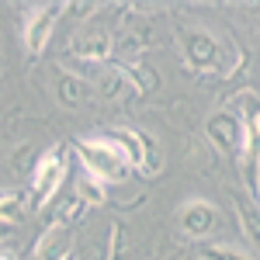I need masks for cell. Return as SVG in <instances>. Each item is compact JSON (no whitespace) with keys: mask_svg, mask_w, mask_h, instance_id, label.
Here are the masks:
<instances>
[{"mask_svg":"<svg viewBox=\"0 0 260 260\" xmlns=\"http://www.w3.org/2000/svg\"><path fill=\"white\" fill-rule=\"evenodd\" d=\"M73 149L80 153L83 170L101 184H121L132 174V160L125 153V146L115 139V132H94L73 139Z\"/></svg>","mask_w":260,"mask_h":260,"instance_id":"cell-1","label":"cell"},{"mask_svg":"<svg viewBox=\"0 0 260 260\" xmlns=\"http://www.w3.org/2000/svg\"><path fill=\"white\" fill-rule=\"evenodd\" d=\"M177 42H180L184 66H187L191 73H215V77H225V73H229V62H225L229 42L215 39L208 28L177 21Z\"/></svg>","mask_w":260,"mask_h":260,"instance_id":"cell-2","label":"cell"},{"mask_svg":"<svg viewBox=\"0 0 260 260\" xmlns=\"http://www.w3.org/2000/svg\"><path fill=\"white\" fill-rule=\"evenodd\" d=\"M66 177H70V149L62 142H56L35 160V170H31V208L35 212L49 208L52 198L59 194V187L66 184Z\"/></svg>","mask_w":260,"mask_h":260,"instance_id":"cell-3","label":"cell"},{"mask_svg":"<svg viewBox=\"0 0 260 260\" xmlns=\"http://www.w3.org/2000/svg\"><path fill=\"white\" fill-rule=\"evenodd\" d=\"M177 225L187 240L201 243V240H208V236L219 233L222 212L205 198H187V201H180V208H177Z\"/></svg>","mask_w":260,"mask_h":260,"instance_id":"cell-4","label":"cell"},{"mask_svg":"<svg viewBox=\"0 0 260 260\" xmlns=\"http://www.w3.org/2000/svg\"><path fill=\"white\" fill-rule=\"evenodd\" d=\"M205 139L212 142L225 160H240L246 132H243V121L236 118L229 108H222L215 115H208V121H205Z\"/></svg>","mask_w":260,"mask_h":260,"instance_id":"cell-5","label":"cell"},{"mask_svg":"<svg viewBox=\"0 0 260 260\" xmlns=\"http://www.w3.org/2000/svg\"><path fill=\"white\" fill-rule=\"evenodd\" d=\"M70 56H77L87 66H108L115 56V35L101 24H83L80 31L70 39Z\"/></svg>","mask_w":260,"mask_h":260,"instance_id":"cell-6","label":"cell"},{"mask_svg":"<svg viewBox=\"0 0 260 260\" xmlns=\"http://www.w3.org/2000/svg\"><path fill=\"white\" fill-rule=\"evenodd\" d=\"M66 11H70L66 4H39V7L28 14L24 28H21V39H24V49H28L31 56H42V52H45V45H49L56 24H59V18Z\"/></svg>","mask_w":260,"mask_h":260,"instance_id":"cell-7","label":"cell"},{"mask_svg":"<svg viewBox=\"0 0 260 260\" xmlns=\"http://www.w3.org/2000/svg\"><path fill=\"white\" fill-rule=\"evenodd\" d=\"M70 236H73V225L62 219H52L45 229H42V236L35 240V250H31V260H62L70 257L73 250H70Z\"/></svg>","mask_w":260,"mask_h":260,"instance_id":"cell-8","label":"cell"},{"mask_svg":"<svg viewBox=\"0 0 260 260\" xmlns=\"http://www.w3.org/2000/svg\"><path fill=\"white\" fill-rule=\"evenodd\" d=\"M52 90H56V101H59L62 108H83V104H90V101L98 98L94 80L83 77V73H73V70H59Z\"/></svg>","mask_w":260,"mask_h":260,"instance_id":"cell-9","label":"cell"},{"mask_svg":"<svg viewBox=\"0 0 260 260\" xmlns=\"http://www.w3.org/2000/svg\"><path fill=\"white\" fill-rule=\"evenodd\" d=\"M153 42V24L149 21H125L118 35H115V52H121L125 59H136L149 49Z\"/></svg>","mask_w":260,"mask_h":260,"instance_id":"cell-10","label":"cell"},{"mask_svg":"<svg viewBox=\"0 0 260 260\" xmlns=\"http://www.w3.org/2000/svg\"><path fill=\"white\" fill-rule=\"evenodd\" d=\"M94 90H98L101 101H118L121 94H128L132 83H128V77H125V66H121V62L98 66V70H94Z\"/></svg>","mask_w":260,"mask_h":260,"instance_id":"cell-11","label":"cell"},{"mask_svg":"<svg viewBox=\"0 0 260 260\" xmlns=\"http://www.w3.org/2000/svg\"><path fill=\"white\" fill-rule=\"evenodd\" d=\"M233 205H236V222H240L243 240L250 243L253 250H260V208L253 198L246 194H233Z\"/></svg>","mask_w":260,"mask_h":260,"instance_id":"cell-12","label":"cell"},{"mask_svg":"<svg viewBox=\"0 0 260 260\" xmlns=\"http://www.w3.org/2000/svg\"><path fill=\"white\" fill-rule=\"evenodd\" d=\"M225 104H229V111H233L240 121L260 118V94L253 90V87H243V90H236V94L225 101Z\"/></svg>","mask_w":260,"mask_h":260,"instance_id":"cell-13","label":"cell"},{"mask_svg":"<svg viewBox=\"0 0 260 260\" xmlns=\"http://www.w3.org/2000/svg\"><path fill=\"white\" fill-rule=\"evenodd\" d=\"M201 260H257L253 253H246L243 246L233 243H201Z\"/></svg>","mask_w":260,"mask_h":260,"instance_id":"cell-14","label":"cell"},{"mask_svg":"<svg viewBox=\"0 0 260 260\" xmlns=\"http://www.w3.org/2000/svg\"><path fill=\"white\" fill-rule=\"evenodd\" d=\"M77 198L90 208V205H104V201H108V191H104V184H101V180H94L90 174H83L80 184H77Z\"/></svg>","mask_w":260,"mask_h":260,"instance_id":"cell-15","label":"cell"},{"mask_svg":"<svg viewBox=\"0 0 260 260\" xmlns=\"http://www.w3.org/2000/svg\"><path fill=\"white\" fill-rule=\"evenodd\" d=\"M121 253H125V233H121L118 222H111V229H108V253H104V260H121Z\"/></svg>","mask_w":260,"mask_h":260,"instance_id":"cell-16","label":"cell"},{"mask_svg":"<svg viewBox=\"0 0 260 260\" xmlns=\"http://www.w3.org/2000/svg\"><path fill=\"white\" fill-rule=\"evenodd\" d=\"M0 260H21V257H18V250H14L11 243H0Z\"/></svg>","mask_w":260,"mask_h":260,"instance_id":"cell-17","label":"cell"},{"mask_svg":"<svg viewBox=\"0 0 260 260\" xmlns=\"http://www.w3.org/2000/svg\"><path fill=\"white\" fill-rule=\"evenodd\" d=\"M250 198L257 201V208H260V167H257V180H253V194H250Z\"/></svg>","mask_w":260,"mask_h":260,"instance_id":"cell-18","label":"cell"},{"mask_svg":"<svg viewBox=\"0 0 260 260\" xmlns=\"http://www.w3.org/2000/svg\"><path fill=\"white\" fill-rule=\"evenodd\" d=\"M170 260H194V257H187V253H174Z\"/></svg>","mask_w":260,"mask_h":260,"instance_id":"cell-19","label":"cell"},{"mask_svg":"<svg viewBox=\"0 0 260 260\" xmlns=\"http://www.w3.org/2000/svg\"><path fill=\"white\" fill-rule=\"evenodd\" d=\"M62 260H77V253H70V257H62Z\"/></svg>","mask_w":260,"mask_h":260,"instance_id":"cell-20","label":"cell"}]
</instances>
